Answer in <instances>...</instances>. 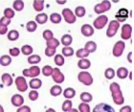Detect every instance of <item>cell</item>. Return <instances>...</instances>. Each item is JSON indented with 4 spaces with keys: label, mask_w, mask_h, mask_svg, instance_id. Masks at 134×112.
I'll return each mask as SVG.
<instances>
[{
    "label": "cell",
    "mask_w": 134,
    "mask_h": 112,
    "mask_svg": "<svg viewBox=\"0 0 134 112\" xmlns=\"http://www.w3.org/2000/svg\"><path fill=\"white\" fill-rule=\"evenodd\" d=\"M114 102L117 105H121L124 102V99L120 90V86L116 82H113L110 86Z\"/></svg>",
    "instance_id": "1"
},
{
    "label": "cell",
    "mask_w": 134,
    "mask_h": 112,
    "mask_svg": "<svg viewBox=\"0 0 134 112\" xmlns=\"http://www.w3.org/2000/svg\"><path fill=\"white\" fill-rule=\"evenodd\" d=\"M78 79L80 82L86 86H90L92 84L93 79L89 73L87 72H81L79 73Z\"/></svg>",
    "instance_id": "2"
},
{
    "label": "cell",
    "mask_w": 134,
    "mask_h": 112,
    "mask_svg": "<svg viewBox=\"0 0 134 112\" xmlns=\"http://www.w3.org/2000/svg\"><path fill=\"white\" fill-rule=\"evenodd\" d=\"M111 6V3L109 1H104L95 6L94 11L97 14H101L109 10Z\"/></svg>",
    "instance_id": "3"
},
{
    "label": "cell",
    "mask_w": 134,
    "mask_h": 112,
    "mask_svg": "<svg viewBox=\"0 0 134 112\" xmlns=\"http://www.w3.org/2000/svg\"><path fill=\"white\" fill-rule=\"evenodd\" d=\"M120 27V24L118 21L116 20L110 21L107 30V35L109 38L114 36Z\"/></svg>",
    "instance_id": "4"
},
{
    "label": "cell",
    "mask_w": 134,
    "mask_h": 112,
    "mask_svg": "<svg viewBox=\"0 0 134 112\" xmlns=\"http://www.w3.org/2000/svg\"><path fill=\"white\" fill-rule=\"evenodd\" d=\"M63 16L66 22L69 24H73L75 23L76 18L73 12L69 8H65L63 10Z\"/></svg>",
    "instance_id": "5"
},
{
    "label": "cell",
    "mask_w": 134,
    "mask_h": 112,
    "mask_svg": "<svg viewBox=\"0 0 134 112\" xmlns=\"http://www.w3.org/2000/svg\"><path fill=\"white\" fill-rule=\"evenodd\" d=\"M23 73V75L26 77H36L38 76L40 73V69L38 66H32L29 69H24Z\"/></svg>",
    "instance_id": "6"
},
{
    "label": "cell",
    "mask_w": 134,
    "mask_h": 112,
    "mask_svg": "<svg viewBox=\"0 0 134 112\" xmlns=\"http://www.w3.org/2000/svg\"><path fill=\"white\" fill-rule=\"evenodd\" d=\"M92 112H115L113 107L105 103H100L96 105Z\"/></svg>",
    "instance_id": "7"
},
{
    "label": "cell",
    "mask_w": 134,
    "mask_h": 112,
    "mask_svg": "<svg viewBox=\"0 0 134 112\" xmlns=\"http://www.w3.org/2000/svg\"><path fill=\"white\" fill-rule=\"evenodd\" d=\"M108 17L105 15L99 16L96 19L93 23V25L98 30L102 29L108 22Z\"/></svg>",
    "instance_id": "8"
},
{
    "label": "cell",
    "mask_w": 134,
    "mask_h": 112,
    "mask_svg": "<svg viewBox=\"0 0 134 112\" xmlns=\"http://www.w3.org/2000/svg\"><path fill=\"white\" fill-rule=\"evenodd\" d=\"M125 47V43L123 41H118L116 43L113 49V54L116 57H120L122 55Z\"/></svg>",
    "instance_id": "9"
},
{
    "label": "cell",
    "mask_w": 134,
    "mask_h": 112,
    "mask_svg": "<svg viewBox=\"0 0 134 112\" xmlns=\"http://www.w3.org/2000/svg\"><path fill=\"white\" fill-rule=\"evenodd\" d=\"M15 83L17 88L19 91L24 92L28 89V85L26 80L24 77L20 76L17 77L15 79Z\"/></svg>",
    "instance_id": "10"
},
{
    "label": "cell",
    "mask_w": 134,
    "mask_h": 112,
    "mask_svg": "<svg viewBox=\"0 0 134 112\" xmlns=\"http://www.w3.org/2000/svg\"><path fill=\"white\" fill-rule=\"evenodd\" d=\"M132 31V28L130 24H124L121 28V38L125 40L129 39L131 35Z\"/></svg>",
    "instance_id": "11"
},
{
    "label": "cell",
    "mask_w": 134,
    "mask_h": 112,
    "mask_svg": "<svg viewBox=\"0 0 134 112\" xmlns=\"http://www.w3.org/2000/svg\"><path fill=\"white\" fill-rule=\"evenodd\" d=\"M52 76L54 81L57 83H62L65 80L64 75L61 72L60 69L58 68H54V71Z\"/></svg>",
    "instance_id": "12"
},
{
    "label": "cell",
    "mask_w": 134,
    "mask_h": 112,
    "mask_svg": "<svg viewBox=\"0 0 134 112\" xmlns=\"http://www.w3.org/2000/svg\"><path fill=\"white\" fill-rule=\"evenodd\" d=\"M129 12L127 9L122 8L119 9V11L115 15V18L120 22H123L126 21L128 17Z\"/></svg>",
    "instance_id": "13"
},
{
    "label": "cell",
    "mask_w": 134,
    "mask_h": 112,
    "mask_svg": "<svg viewBox=\"0 0 134 112\" xmlns=\"http://www.w3.org/2000/svg\"><path fill=\"white\" fill-rule=\"evenodd\" d=\"M81 32L84 36L90 37L94 34V30L91 25L85 24L81 27Z\"/></svg>",
    "instance_id": "14"
},
{
    "label": "cell",
    "mask_w": 134,
    "mask_h": 112,
    "mask_svg": "<svg viewBox=\"0 0 134 112\" xmlns=\"http://www.w3.org/2000/svg\"><path fill=\"white\" fill-rule=\"evenodd\" d=\"M12 103L15 106H20L24 103L23 97L19 94L14 95L12 98Z\"/></svg>",
    "instance_id": "15"
},
{
    "label": "cell",
    "mask_w": 134,
    "mask_h": 112,
    "mask_svg": "<svg viewBox=\"0 0 134 112\" xmlns=\"http://www.w3.org/2000/svg\"><path fill=\"white\" fill-rule=\"evenodd\" d=\"M63 94L66 98L72 99L76 95V91L73 88L69 87L65 89Z\"/></svg>",
    "instance_id": "16"
},
{
    "label": "cell",
    "mask_w": 134,
    "mask_h": 112,
    "mask_svg": "<svg viewBox=\"0 0 134 112\" xmlns=\"http://www.w3.org/2000/svg\"><path fill=\"white\" fill-rule=\"evenodd\" d=\"M97 49V45L96 43L91 41L87 42L85 44V49L89 53H92L95 51Z\"/></svg>",
    "instance_id": "17"
},
{
    "label": "cell",
    "mask_w": 134,
    "mask_h": 112,
    "mask_svg": "<svg viewBox=\"0 0 134 112\" xmlns=\"http://www.w3.org/2000/svg\"><path fill=\"white\" fill-rule=\"evenodd\" d=\"M78 67L81 69H88L91 65V62L87 59H82L80 60L77 64Z\"/></svg>",
    "instance_id": "18"
},
{
    "label": "cell",
    "mask_w": 134,
    "mask_h": 112,
    "mask_svg": "<svg viewBox=\"0 0 134 112\" xmlns=\"http://www.w3.org/2000/svg\"><path fill=\"white\" fill-rule=\"evenodd\" d=\"M129 72L126 68L121 67L117 71V75L120 79H124L127 77Z\"/></svg>",
    "instance_id": "19"
},
{
    "label": "cell",
    "mask_w": 134,
    "mask_h": 112,
    "mask_svg": "<svg viewBox=\"0 0 134 112\" xmlns=\"http://www.w3.org/2000/svg\"><path fill=\"white\" fill-rule=\"evenodd\" d=\"M3 83L7 86H10L12 84L13 80L11 76L8 73H5L2 76Z\"/></svg>",
    "instance_id": "20"
},
{
    "label": "cell",
    "mask_w": 134,
    "mask_h": 112,
    "mask_svg": "<svg viewBox=\"0 0 134 112\" xmlns=\"http://www.w3.org/2000/svg\"><path fill=\"white\" fill-rule=\"evenodd\" d=\"M42 84V81L40 79H33L30 81V86L32 89H38L41 87Z\"/></svg>",
    "instance_id": "21"
},
{
    "label": "cell",
    "mask_w": 134,
    "mask_h": 112,
    "mask_svg": "<svg viewBox=\"0 0 134 112\" xmlns=\"http://www.w3.org/2000/svg\"><path fill=\"white\" fill-rule=\"evenodd\" d=\"M62 91V89L61 86L55 85L53 86L51 88L50 93L52 96L56 97L61 95Z\"/></svg>",
    "instance_id": "22"
},
{
    "label": "cell",
    "mask_w": 134,
    "mask_h": 112,
    "mask_svg": "<svg viewBox=\"0 0 134 112\" xmlns=\"http://www.w3.org/2000/svg\"><path fill=\"white\" fill-rule=\"evenodd\" d=\"M73 39L70 35L66 34L64 35L61 38V42L63 45L68 46L72 43Z\"/></svg>",
    "instance_id": "23"
},
{
    "label": "cell",
    "mask_w": 134,
    "mask_h": 112,
    "mask_svg": "<svg viewBox=\"0 0 134 112\" xmlns=\"http://www.w3.org/2000/svg\"><path fill=\"white\" fill-rule=\"evenodd\" d=\"M80 98L82 101L84 103H89L93 99L92 95L88 92H84L80 95Z\"/></svg>",
    "instance_id": "24"
},
{
    "label": "cell",
    "mask_w": 134,
    "mask_h": 112,
    "mask_svg": "<svg viewBox=\"0 0 134 112\" xmlns=\"http://www.w3.org/2000/svg\"><path fill=\"white\" fill-rule=\"evenodd\" d=\"M47 45L48 48L56 49L60 45V42L57 39L53 38L51 40L47 41Z\"/></svg>",
    "instance_id": "25"
},
{
    "label": "cell",
    "mask_w": 134,
    "mask_h": 112,
    "mask_svg": "<svg viewBox=\"0 0 134 112\" xmlns=\"http://www.w3.org/2000/svg\"><path fill=\"white\" fill-rule=\"evenodd\" d=\"M48 16L45 13H42L38 14L36 16V20L37 22L40 24H43L45 23L47 21Z\"/></svg>",
    "instance_id": "26"
},
{
    "label": "cell",
    "mask_w": 134,
    "mask_h": 112,
    "mask_svg": "<svg viewBox=\"0 0 134 112\" xmlns=\"http://www.w3.org/2000/svg\"><path fill=\"white\" fill-rule=\"evenodd\" d=\"M11 62V58L8 55H3L0 58V64L3 66H8Z\"/></svg>",
    "instance_id": "27"
},
{
    "label": "cell",
    "mask_w": 134,
    "mask_h": 112,
    "mask_svg": "<svg viewBox=\"0 0 134 112\" xmlns=\"http://www.w3.org/2000/svg\"><path fill=\"white\" fill-rule=\"evenodd\" d=\"M44 1H34V8L37 12H41L43 9Z\"/></svg>",
    "instance_id": "28"
},
{
    "label": "cell",
    "mask_w": 134,
    "mask_h": 112,
    "mask_svg": "<svg viewBox=\"0 0 134 112\" xmlns=\"http://www.w3.org/2000/svg\"><path fill=\"white\" fill-rule=\"evenodd\" d=\"M72 103L70 100H66L63 102L62 106V109L64 112H66L72 109Z\"/></svg>",
    "instance_id": "29"
},
{
    "label": "cell",
    "mask_w": 134,
    "mask_h": 112,
    "mask_svg": "<svg viewBox=\"0 0 134 112\" xmlns=\"http://www.w3.org/2000/svg\"><path fill=\"white\" fill-rule=\"evenodd\" d=\"M62 17L58 13H53L50 16V20L53 23L58 24L62 21Z\"/></svg>",
    "instance_id": "30"
},
{
    "label": "cell",
    "mask_w": 134,
    "mask_h": 112,
    "mask_svg": "<svg viewBox=\"0 0 134 112\" xmlns=\"http://www.w3.org/2000/svg\"><path fill=\"white\" fill-rule=\"evenodd\" d=\"M62 53L65 57H70L73 55L74 50L72 47H66L63 48Z\"/></svg>",
    "instance_id": "31"
},
{
    "label": "cell",
    "mask_w": 134,
    "mask_h": 112,
    "mask_svg": "<svg viewBox=\"0 0 134 112\" xmlns=\"http://www.w3.org/2000/svg\"><path fill=\"white\" fill-rule=\"evenodd\" d=\"M19 37V33L16 30H12L8 33V38L11 41H15Z\"/></svg>",
    "instance_id": "32"
},
{
    "label": "cell",
    "mask_w": 134,
    "mask_h": 112,
    "mask_svg": "<svg viewBox=\"0 0 134 112\" xmlns=\"http://www.w3.org/2000/svg\"><path fill=\"white\" fill-rule=\"evenodd\" d=\"M28 60L30 64H37L41 61V58L39 55L34 54L29 57Z\"/></svg>",
    "instance_id": "33"
},
{
    "label": "cell",
    "mask_w": 134,
    "mask_h": 112,
    "mask_svg": "<svg viewBox=\"0 0 134 112\" xmlns=\"http://www.w3.org/2000/svg\"><path fill=\"white\" fill-rule=\"evenodd\" d=\"M54 71V69L51 66L47 65L44 66L42 69V73L44 76L48 77L51 75Z\"/></svg>",
    "instance_id": "34"
},
{
    "label": "cell",
    "mask_w": 134,
    "mask_h": 112,
    "mask_svg": "<svg viewBox=\"0 0 134 112\" xmlns=\"http://www.w3.org/2000/svg\"><path fill=\"white\" fill-rule=\"evenodd\" d=\"M115 75V71L112 68H108L105 71V76L108 79H112L114 77Z\"/></svg>",
    "instance_id": "35"
},
{
    "label": "cell",
    "mask_w": 134,
    "mask_h": 112,
    "mask_svg": "<svg viewBox=\"0 0 134 112\" xmlns=\"http://www.w3.org/2000/svg\"><path fill=\"white\" fill-rule=\"evenodd\" d=\"M13 6L16 11H21L24 8V3L22 1H15L13 3Z\"/></svg>",
    "instance_id": "36"
},
{
    "label": "cell",
    "mask_w": 134,
    "mask_h": 112,
    "mask_svg": "<svg viewBox=\"0 0 134 112\" xmlns=\"http://www.w3.org/2000/svg\"><path fill=\"white\" fill-rule=\"evenodd\" d=\"M90 53H88L85 49H81L78 50L76 53L77 57L79 58H83L88 57Z\"/></svg>",
    "instance_id": "37"
},
{
    "label": "cell",
    "mask_w": 134,
    "mask_h": 112,
    "mask_svg": "<svg viewBox=\"0 0 134 112\" xmlns=\"http://www.w3.org/2000/svg\"><path fill=\"white\" fill-rule=\"evenodd\" d=\"M26 28L29 32H34L36 30L37 28V24L34 21H29L26 24Z\"/></svg>",
    "instance_id": "38"
},
{
    "label": "cell",
    "mask_w": 134,
    "mask_h": 112,
    "mask_svg": "<svg viewBox=\"0 0 134 112\" xmlns=\"http://www.w3.org/2000/svg\"><path fill=\"white\" fill-rule=\"evenodd\" d=\"M21 51L24 55H29L33 53V49L31 46L26 45L22 47Z\"/></svg>",
    "instance_id": "39"
},
{
    "label": "cell",
    "mask_w": 134,
    "mask_h": 112,
    "mask_svg": "<svg viewBox=\"0 0 134 112\" xmlns=\"http://www.w3.org/2000/svg\"><path fill=\"white\" fill-rule=\"evenodd\" d=\"M54 62L57 65L61 66L65 63V59L61 54H58L55 57Z\"/></svg>",
    "instance_id": "40"
},
{
    "label": "cell",
    "mask_w": 134,
    "mask_h": 112,
    "mask_svg": "<svg viewBox=\"0 0 134 112\" xmlns=\"http://www.w3.org/2000/svg\"><path fill=\"white\" fill-rule=\"evenodd\" d=\"M85 13L86 10L83 6H78L75 9V13L78 17H83L85 15Z\"/></svg>",
    "instance_id": "41"
},
{
    "label": "cell",
    "mask_w": 134,
    "mask_h": 112,
    "mask_svg": "<svg viewBox=\"0 0 134 112\" xmlns=\"http://www.w3.org/2000/svg\"><path fill=\"white\" fill-rule=\"evenodd\" d=\"M78 108L80 112H91L90 106L85 103H82L80 104Z\"/></svg>",
    "instance_id": "42"
},
{
    "label": "cell",
    "mask_w": 134,
    "mask_h": 112,
    "mask_svg": "<svg viewBox=\"0 0 134 112\" xmlns=\"http://www.w3.org/2000/svg\"><path fill=\"white\" fill-rule=\"evenodd\" d=\"M5 17L8 19H10L13 18L15 16V12L10 8H7L4 10V12Z\"/></svg>",
    "instance_id": "43"
},
{
    "label": "cell",
    "mask_w": 134,
    "mask_h": 112,
    "mask_svg": "<svg viewBox=\"0 0 134 112\" xmlns=\"http://www.w3.org/2000/svg\"><path fill=\"white\" fill-rule=\"evenodd\" d=\"M53 36L54 34L50 30H46L43 33V37L47 41H49L53 38Z\"/></svg>",
    "instance_id": "44"
},
{
    "label": "cell",
    "mask_w": 134,
    "mask_h": 112,
    "mask_svg": "<svg viewBox=\"0 0 134 112\" xmlns=\"http://www.w3.org/2000/svg\"><path fill=\"white\" fill-rule=\"evenodd\" d=\"M29 96L30 100L32 101H35L38 98L39 93L37 91L32 90L30 92Z\"/></svg>",
    "instance_id": "45"
},
{
    "label": "cell",
    "mask_w": 134,
    "mask_h": 112,
    "mask_svg": "<svg viewBox=\"0 0 134 112\" xmlns=\"http://www.w3.org/2000/svg\"><path fill=\"white\" fill-rule=\"evenodd\" d=\"M11 22L10 19H8L5 16L3 17L0 19V25L7 27L10 23Z\"/></svg>",
    "instance_id": "46"
},
{
    "label": "cell",
    "mask_w": 134,
    "mask_h": 112,
    "mask_svg": "<svg viewBox=\"0 0 134 112\" xmlns=\"http://www.w3.org/2000/svg\"><path fill=\"white\" fill-rule=\"evenodd\" d=\"M56 53V49H52L47 47L45 49V54L46 56L48 57H51L54 55Z\"/></svg>",
    "instance_id": "47"
},
{
    "label": "cell",
    "mask_w": 134,
    "mask_h": 112,
    "mask_svg": "<svg viewBox=\"0 0 134 112\" xmlns=\"http://www.w3.org/2000/svg\"><path fill=\"white\" fill-rule=\"evenodd\" d=\"M9 53L13 57H17L20 54V50L18 48H14L9 50Z\"/></svg>",
    "instance_id": "48"
},
{
    "label": "cell",
    "mask_w": 134,
    "mask_h": 112,
    "mask_svg": "<svg viewBox=\"0 0 134 112\" xmlns=\"http://www.w3.org/2000/svg\"><path fill=\"white\" fill-rule=\"evenodd\" d=\"M17 112H31V109L29 106L25 105L18 109Z\"/></svg>",
    "instance_id": "49"
},
{
    "label": "cell",
    "mask_w": 134,
    "mask_h": 112,
    "mask_svg": "<svg viewBox=\"0 0 134 112\" xmlns=\"http://www.w3.org/2000/svg\"><path fill=\"white\" fill-rule=\"evenodd\" d=\"M131 107L129 105L123 106L120 110V112H131Z\"/></svg>",
    "instance_id": "50"
},
{
    "label": "cell",
    "mask_w": 134,
    "mask_h": 112,
    "mask_svg": "<svg viewBox=\"0 0 134 112\" xmlns=\"http://www.w3.org/2000/svg\"><path fill=\"white\" fill-rule=\"evenodd\" d=\"M8 30V28L7 27L0 25V34H5Z\"/></svg>",
    "instance_id": "51"
},
{
    "label": "cell",
    "mask_w": 134,
    "mask_h": 112,
    "mask_svg": "<svg viewBox=\"0 0 134 112\" xmlns=\"http://www.w3.org/2000/svg\"><path fill=\"white\" fill-rule=\"evenodd\" d=\"M132 53V52H130V53H129L128 55H127V60H128L129 62H130V63H131L132 62L131 59Z\"/></svg>",
    "instance_id": "52"
},
{
    "label": "cell",
    "mask_w": 134,
    "mask_h": 112,
    "mask_svg": "<svg viewBox=\"0 0 134 112\" xmlns=\"http://www.w3.org/2000/svg\"><path fill=\"white\" fill-rule=\"evenodd\" d=\"M56 2L59 4H64L66 2V1H56Z\"/></svg>",
    "instance_id": "53"
},
{
    "label": "cell",
    "mask_w": 134,
    "mask_h": 112,
    "mask_svg": "<svg viewBox=\"0 0 134 112\" xmlns=\"http://www.w3.org/2000/svg\"><path fill=\"white\" fill-rule=\"evenodd\" d=\"M46 112H56L55 111V110L54 109H52V108H50V109H48L47 111H46Z\"/></svg>",
    "instance_id": "54"
},
{
    "label": "cell",
    "mask_w": 134,
    "mask_h": 112,
    "mask_svg": "<svg viewBox=\"0 0 134 112\" xmlns=\"http://www.w3.org/2000/svg\"><path fill=\"white\" fill-rule=\"evenodd\" d=\"M69 112H78V110L76 109H72L71 110L69 111Z\"/></svg>",
    "instance_id": "55"
},
{
    "label": "cell",
    "mask_w": 134,
    "mask_h": 112,
    "mask_svg": "<svg viewBox=\"0 0 134 112\" xmlns=\"http://www.w3.org/2000/svg\"><path fill=\"white\" fill-rule=\"evenodd\" d=\"M0 112H4L3 108L1 105H0Z\"/></svg>",
    "instance_id": "56"
}]
</instances>
